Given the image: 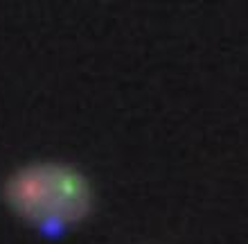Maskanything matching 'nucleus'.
Instances as JSON below:
<instances>
[{
	"label": "nucleus",
	"mask_w": 248,
	"mask_h": 244,
	"mask_svg": "<svg viewBox=\"0 0 248 244\" xmlns=\"http://www.w3.org/2000/svg\"><path fill=\"white\" fill-rule=\"evenodd\" d=\"M2 197L20 219L47 233L65 231L93 211V188L79 170L63 163H32L12 174Z\"/></svg>",
	"instance_id": "obj_1"
}]
</instances>
